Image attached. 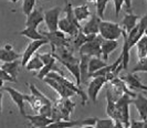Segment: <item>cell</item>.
<instances>
[{
    "mask_svg": "<svg viewBox=\"0 0 147 128\" xmlns=\"http://www.w3.org/2000/svg\"><path fill=\"white\" fill-rule=\"evenodd\" d=\"M38 55H39V58L41 59V61L43 62V64H48L50 61L54 59V56H53L52 52H50V53H42V54H38Z\"/></svg>",
    "mask_w": 147,
    "mask_h": 128,
    "instance_id": "cell-38",
    "label": "cell"
},
{
    "mask_svg": "<svg viewBox=\"0 0 147 128\" xmlns=\"http://www.w3.org/2000/svg\"><path fill=\"white\" fill-rule=\"evenodd\" d=\"M58 29L61 30L62 32H64L67 36H70L71 38H74V37L78 34L79 30H81V29H79L78 27H75L74 24H72L66 18H63V19H61V20L59 19Z\"/></svg>",
    "mask_w": 147,
    "mask_h": 128,
    "instance_id": "cell-19",
    "label": "cell"
},
{
    "mask_svg": "<svg viewBox=\"0 0 147 128\" xmlns=\"http://www.w3.org/2000/svg\"><path fill=\"white\" fill-rule=\"evenodd\" d=\"M105 83H106L105 76H94V77H92V81L88 83V95L92 102L95 103L97 101V95H98L101 88L105 85Z\"/></svg>",
    "mask_w": 147,
    "mask_h": 128,
    "instance_id": "cell-5",
    "label": "cell"
},
{
    "mask_svg": "<svg viewBox=\"0 0 147 128\" xmlns=\"http://www.w3.org/2000/svg\"><path fill=\"white\" fill-rule=\"evenodd\" d=\"M2 113V93L0 92V115Z\"/></svg>",
    "mask_w": 147,
    "mask_h": 128,
    "instance_id": "cell-42",
    "label": "cell"
},
{
    "mask_svg": "<svg viewBox=\"0 0 147 128\" xmlns=\"http://www.w3.org/2000/svg\"><path fill=\"white\" fill-rule=\"evenodd\" d=\"M106 101H107V107H106V114L111 118H114L115 115V101L111 95L110 88L106 90Z\"/></svg>",
    "mask_w": 147,
    "mask_h": 128,
    "instance_id": "cell-32",
    "label": "cell"
},
{
    "mask_svg": "<svg viewBox=\"0 0 147 128\" xmlns=\"http://www.w3.org/2000/svg\"><path fill=\"white\" fill-rule=\"evenodd\" d=\"M140 18V15H134L132 11H131V12H127V13L124 15V18H123V20H122V22H121L119 25H122V29L125 31L126 33H128V32L137 24Z\"/></svg>",
    "mask_w": 147,
    "mask_h": 128,
    "instance_id": "cell-20",
    "label": "cell"
},
{
    "mask_svg": "<svg viewBox=\"0 0 147 128\" xmlns=\"http://www.w3.org/2000/svg\"><path fill=\"white\" fill-rule=\"evenodd\" d=\"M74 126H82V121H69V119H60V121H53L49 124L47 127L49 128H70Z\"/></svg>",
    "mask_w": 147,
    "mask_h": 128,
    "instance_id": "cell-22",
    "label": "cell"
},
{
    "mask_svg": "<svg viewBox=\"0 0 147 128\" xmlns=\"http://www.w3.org/2000/svg\"><path fill=\"white\" fill-rule=\"evenodd\" d=\"M73 13L75 19L79 22H82V21L88 20V18L91 15V11L88 9V5H82V6H78V7L73 8Z\"/></svg>",
    "mask_w": 147,
    "mask_h": 128,
    "instance_id": "cell-24",
    "label": "cell"
},
{
    "mask_svg": "<svg viewBox=\"0 0 147 128\" xmlns=\"http://www.w3.org/2000/svg\"><path fill=\"white\" fill-rule=\"evenodd\" d=\"M55 60L59 61L60 63H62L64 66H65L69 71H70V73L72 74V75L75 77V80H76V85L78 86H80L81 85V77H80V68H79V60L76 61H71V62H69V61H63V60H60L58 58H55Z\"/></svg>",
    "mask_w": 147,
    "mask_h": 128,
    "instance_id": "cell-18",
    "label": "cell"
},
{
    "mask_svg": "<svg viewBox=\"0 0 147 128\" xmlns=\"http://www.w3.org/2000/svg\"><path fill=\"white\" fill-rule=\"evenodd\" d=\"M61 11H62L61 8L54 7L43 13V21L47 24L49 31H54L58 29V22H59V17Z\"/></svg>",
    "mask_w": 147,
    "mask_h": 128,
    "instance_id": "cell-6",
    "label": "cell"
},
{
    "mask_svg": "<svg viewBox=\"0 0 147 128\" xmlns=\"http://www.w3.org/2000/svg\"><path fill=\"white\" fill-rule=\"evenodd\" d=\"M64 1H65V0H64Z\"/></svg>",
    "mask_w": 147,
    "mask_h": 128,
    "instance_id": "cell-46",
    "label": "cell"
},
{
    "mask_svg": "<svg viewBox=\"0 0 147 128\" xmlns=\"http://www.w3.org/2000/svg\"><path fill=\"white\" fill-rule=\"evenodd\" d=\"M94 127H96V128H112V127H114V121H113V118L102 119V118H97V117H96Z\"/></svg>",
    "mask_w": 147,
    "mask_h": 128,
    "instance_id": "cell-33",
    "label": "cell"
},
{
    "mask_svg": "<svg viewBox=\"0 0 147 128\" xmlns=\"http://www.w3.org/2000/svg\"><path fill=\"white\" fill-rule=\"evenodd\" d=\"M41 33L48 39L49 43L52 46V51H55L57 48L61 49V48H69L70 46L66 34L59 29L54 31H49V32H41Z\"/></svg>",
    "mask_w": 147,
    "mask_h": 128,
    "instance_id": "cell-2",
    "label": "cell"
},
{
    "mask_svg": "<svg viewBox=\"0 0 147 128\" xmlns=\"http://www.w3.org/2000/svg\"><path fill=\"white\" fill-rule=\"evenodd\" d=\"M91 19L81 25V30L85 34H97L98 33V23L102 20L100 17L95 15H91Z\"/></svg>",
    "mask_w": 147,
    "mask_h": 128,
    "instance_id": "cell-13",
    "label": "cell"
},
{
    "mask_svg": "<svg viewBox=\"0 0 147 128\" xmlns=\"http://www.w3.org/2000/svg\"><path fill=\"white\" fill-rule=\"evenodd\" d=\"M42 66H43V62L41 61V59L39 58V55L37 53H34L28 60L24 68H27L28 71H39Z\"/></svg>",
    "mask_w": 147,
    "mask_h": 128,
    "instance_id": "cell-28",
    "label": "cell"
},
{
    "mask_svg": "<svg viewBox=\"0 0 147 128\" xmlns=\"http://www.w3.org/2000/svg\"><path fill=\"white\" fill-rule=\"evenodd\" d=\"M28 121H30V125L33 126L36 128H43L47 127L49 124H51L53 119L51 117H48V116H44V115H34V116H30V115H26L24 116Z\"/></svg>",
    "mask_w": 147,
    "mask_h": 128,
    "instance_id": "cell-15",
    "label": "cell"
},
{
    "mask_svg": "<svg viewBox=\"0 0 147 128\" xmlns=\"http://www.w3.org/2000/svg\"><path fill=\"white\" fill-rule=\"evenodd\" d=\"M43 81H44V83L48 84L50 87H52L53 90H55L61 97L67 98V97H72V96L75 95V93H74L73 90H69L66 86H64L62 83H60V82H58L57 80L52 78V77L45 76V77L43 78Z\"/></svg>",
    "mask_w": 147,
    "mask_h": 128,
    "instance_id": "cell-8",
    "label": "cell"
},
{
    "mask_svg": "<svg viewBox=\"0 0 147 128\" xmlns=\"http://www.w3.org/2000/svg\"><path fill=\"white\" fill-rule=\"evenodd\" d=\"M103 38L101 36H96L95 38L92 40H88V42H85L84 44L80 46V49L78 50L80 54H85L91 56H98L101 58V42Z\"/></svg>",
    "mask_w": 147,
    "mask_h": 128,
    "instance_id": "cell-3",
    "label": "cell"
},
{
    "mask_svg": "<svg viewBox=\"0 0 147 128\" xmlns=\"http://www.w3.org/2000/svg\"><path fill=\"white\" fill-rule=\"evenodd\" d=\"M137 46V53H138V58H146L147 56V37L146 34H144L142 38L136 42Z\"/></svg>",
    "mask_w": 147,
    "mask_h": 128,
    "instance_id": "cell-30",
    "label": "cell"
},
{
    "mask_svg": "<svg viewBox=\"0 0 147 128\" xmlns=\"http://www.w3.org/2000/svg\"><path fill=\"white\" fill-rule=\"evenodd\" d=\"M125 84L127 85V87L128 88H131L133 90H147V86L146 85H144L143 82L140 81V78L138 76L135 75V73H128L127 75L125 76H122L121 77Z\"/></svg>",
    "mask_w": 147,
    "mask_h": 128,
    "instance_id": "cell-9",
    "label": "cell"
},
{
    "mask_svg": "<svg viewBox=\"0 0 147 128\" xmlns=\"http://www.w3.org/2000/svg\"><path fill=\"white\" fill-rule=\"evenodd\" d=\"M0 78L5 80L6 82H15V83H17V81H16V80H13L11 76L8 74L7 72H5V71H3L1 68H0Z\"/></svg>",
    "mask_w": 147,
    "mask_h": 128,
    "instance_id": "cell-40",
    "label": "cell"
},
{
    "mask_svg": "<svg viewBox=\"0 0 147 128\" xmlns=\"http://www.w3.org/2000/svg\"><path fill=\"white\" fill-rule=\"evenodd\" d=\"M134 104L137 112L140 114V117L142 121H147V98L142 93L136 94V96L132 99V103Z\"/></svg>",
    "mask_w": 147,
    "mask_h": 128,
    "instance_id": "cell-10",
    "label": "cell"
},
{
    "mask_svg": "<svg viewBox=\"0 0 147 128\" xmlns=\"http://www.w3.org/2000/svg\"><path fill=\"white\" fill-rule=\"evenodd\" d=\"M124 5H126V11L131 12L132 11V0H124Z\"/></svg>",
    "mask_w": 147,
    "mask_h": 128,
    "instance_id": "cell-41",
    "label": "cell"
},
{
    "mask_svg": "<svg viewBox=\"0 0 147 128\" xmlns=\"http://www.w3.org/2000/svg\"><path fill=\"white\" fill-rule=\"evenodd\" d=\"M114 1V7H115V15L118 17L119 12H121V9L124 5V0H113Z\"/></svg>",
    "mask_w": 147,
    "mask_h": 128,
    "instance_id": "cell-39",
    "label": "cell"
},
{
    "mask_svg": "<svg viewBox=\"0 0 147 128\" xmlns=\"http://www.w3.org/2000/svg\"><path fill=\"white\" fill-rule=\"evenodd\" d=\"M50 72H57V73H59L61 75H64V73L57 66V60H55V58L53 60L50 61L48 64H43V66L38 71L37 77L39 80H43L44 77L48 75V73H50Z\"/></svg>",
    "mask_w": 147,
    "mask_h": 128,
    "instance_id": "cell-16",
    "label": "cell"
},
{
    "mask_svg": "<svg viewBox=\"0 0 147 128\" xmlns=\"http://www.w3.org/2000/svg\"><path fill=\"white\" fill-rule=\"evenodd\" d=\"M47 43H49L48 39H43V40H32V42H30L29 44L27 45L24 52L22 54V60H21L22 66H26V64H27V62H28V60H29L30 58L34 53H37V51L42 45L47 44Z\"/></svg>",
    "mask_w": 147,
    "mask_h": 128,
    "instance_id": "cell-7",
    "label": "cell"
},
{
    "mask_svg": "<svg viewBox=\"0 0 147 128\" xmlns=\"http://www.w3.org/2000/svg\"><path fill=\"white\" fill-rule=\"evenodd\" d=\"M131 124H129V127L131 128H145L147 126V121H136V119H133L129 118Z\"/></svg>",
    "mask_w": 147,
    "mask_h": 128,
    "instance_id": "cell-37",
    "label": "cell"
},
{
    "mask_svg": "<svg viewBox=\"0 0 147 128\" xmlns=\"http://www.w3.org/2000/svg\"><path fill=\"white\" fill-rule=\"evenodd\" d=\"M133 73H137V72H143L146 73L147 72V58H142L140 59L137 65L133 68Z\"/></svg>",
    "mask_w": 147,
    "mask_h": 128,
    "instance_id": "cell-35",
    "label": "cell"
},
{
    "mask_svg": "<svg viewBox=\"0 0 147 128\" xmlns=\"http://www.w3.org/2000/svg\"><path fill=\"white\" fill-rule=\"evenodd\" d=\"M36 6V0H23L22 2V11L26 15H28L33 10Z\"/></svg>",
    "mask_w": 147,
    "mask_h": 128,
    "instance_id": "cell-36",
    "label": "cell"
},
{
    "mask_svg": "<svg viewBox=\"0 0 147 128\" xmlns=\"http://www.w3.org/2000/svg\"><path fill=\"white\" fill-rule=\"evenodd\" d=\"M20 58V54L13 50L11 44H5L0 48V61L2 62H9V61L18 60Z\"/></svg>",
    "mask_w": 147,
    "mask_h": 128,
    "instance_id": "cell-17",
    "label": "cell"
},
{
    "mask_svg": "<svg viewBox=\"0 0 147 128\" xmlns=\"http://www.w3.org/2000/svg\"><path fill=\"white\" fill-rule=\"evenodd\" d=\"M88 1H95V0H88Z\"/></svg>",
    "mask_w": 147,
    "mask_h": 128,
    "instance_id": "cell-45",
    "label": "cell"
},
{
    "mask_svg": "<svg viewBox=\"0 0 147 128\" xmlns=\"http://www.w3.org/2000/svg\"><path fill=\"white\" fill-rule=\"evenodd\" d=\"M27 86L29 87L30 92H31V94L34 96V97L37 98L38 101H40L42 104H49V103H51V101L49 99V98L47 97L44 94H42L40 90H38L37 87L33 85V84H28L27 83Z\"/></svg>",
    "mask_w": 147,
    "mask_h": 128,
    "instance_id": "cell-31",
    "label": "cell"
},
{
    "mask_svg": "<svg viewBox=\"0 0 147 128\" xmlns=\"http://www.w3.org/2000/svg\"><path fill=\"white\" fill-rule=\"evenodd\" d=\"M97 34H85V33L82 32V30H79L78 34L74 37L75 38V40H74V49L79 50L82 44L88 42V40H92L93 38H95Z\"/></svg>",
    "mask_w": 147,
    "mask_h": 128,
    "instance_id": "cell-29",
    "label": "cell"
},
{
    "mask_svg": "<svg viewBox=\"0 0 147 128\" xmlns=\"http://www.w3.org/2000/svg\"><path fill=\"white\" fill-rule=\"evenodd\" d=\"M110 0H95L96 2V13L97 17H100L101 19L104 18V11L106 9V6L109 3Z\"/></svg>",
    "mask_w": 147,
    "mask_h": 128,
    "instance_id": "cell-34",
    "label": "cell"
},
{
    "mask_svg": "<svg viewBox=\"0 0 147 128\" xmlns=\"http://www.w3.org/2000/svg\"><path fill=\"white\" fill-rule=\"evenodd\" d=\"M118 48L117 40H106L103 39L101 42V58L105 62L109 60V55L112 52H114Z\"/></svg>",
    "mask_w": 147,
    "mask_h": 128,
    "instance_id": "cell-12",
    "label": "cell"
},
{
    "mask_svg": "<svg viewBox=\"0 0 147 128\" xmlns=\"http://www.w3.org/2000/svg\"><path fill=\"white\" fill-rule=\"evenodd\" d=\"M122 37L124 38V44H123V50H122V53H121V56H122V66H123V70H127L128 68V64H129V59H131V49L128 48V44H127V39H126V32L123 30V33H122Z\"/></svg>",
    "mask_w": 147,
    "mask_h": 128,
    "instance_id": "cell-23",
    "label": "cell"
},
{
    "mask_svg": "<svg viewBox=\"0 0 147 128\" xmlns=\"http://www.w3.org/2000/svg\"><path fill=\"white\" fill-rule=\"evenodd\" d=\"M19 34L30 39V40H43V39H47L41 32H39L37 30V28H32V27H26V29L20 31Z\"/></svg>",
    "mask_w": 147,
    "mask_h": 128,
    "instance_id": "cell-25",
    "label": "cell"
},
{
    "mask_svg": "<svg viewBox=\"0 0 147 128\" xmlns=\"http://www.w3.org/2000/svg\"><path fill=\"white\" fill-rule=\"evenodd\" d=\"M8 1H11V2H13V3H16V2H18L19 0H8Z\"/></svg>",
    "mask_w": 147,
    "mask_h": 128,
    "instance_id": "cell-44",
    "label": "cell"
},
{
    "mask_svg": "<svg viewBox=\"0 0 147 128\" xmlns=\"http://www.w3.org/2000/svg\"><path fill=\"white\" fill-rule=\"evenodd\" d=\"M43 21V12L42 8H37L30 12L27 15V21H26V27H32V28H38V25Z\"/></svg>",
    "mask_w": 147,
    "mask_h": 128,
    "instance_id": "cell-14",
    "label": "cell"
},
{
    "mask_svg": "<svg viewBox=\"0 0 147 128\" xmlns=\"http://www.w3.org/2000/svg\"><path fill=\"white\" fill-rule=\"evenodd\" d=\"M81 59L79 60V68H80V77H81V83L88 80V65L90 56L85 54H80Z\"/></svg>",
    "mask_w": 147,
    "mask_h": 128,
    "instance_id": "cell-27",
    "label": "cell"
},
{
    "mask_svg": "<svg viewBox=\"0 0 147 128\" xmlns=\"http://www.w3.org/2000/svg\"><path fill=\"white\" fill-rule=\"evenodd\" d=\"M106 64H107V63H106L103 59H101V58H98V56H91L90 60H88V74L93 73V72H95L97 70L102 68L103 66H105Z\"/></svg>",
    "mask_w": 147,
    "mask_h": 128,
    "instance_id": "cell-26",
    "label": "cell"
},
{
    "mask_svg": "<svg viewBox=\"0 0 147 128\" xmlns=\"http://www.w3.org/2000/svg\"><path fill=\"white\" fill-rule=\"evenodd\" d=\"M98 33L106 40H118L122 37L123 29L118 23L101 20L98 23Z\"/></svg>",
    "mask_w": 147,
    "mask_h": 128,
    "instance_id": "cell-1",
    "label": "cell"
},
{
    "mask_svg": "<svg viewBox=\"0 0 147 128\" xmlns=\"http://www.w3.org/2000/svg\"><path fill=\"white\" fill-rule=\"evenodd\" d=\"M5 82H6L5 80H2V78H0V90L2 88V86H3V84H5Z\"/></svg>",
    "mask_w": 147,
    "mask_h": 128,
    "instance_id": "cell-43",
    "label": "cell"
},
{
    "mask_svg": "<svg viewBox=\"0 0 147 128\" xmlns=\"http://www.w3.org/2000/svg\"><path fill=\"white\" fill-rule=\"evenodd\" d=\"M0 68H2L5 72H7L9 75L11 76L13 80L17 81V75L19 73V62L17 60L9 61V62H3Z\"/></svg>",
    "mask_w": 147,
    "mask_h": 128,
    "instance_id": "cell-21",
    "label": "cell"
},
{
    "mask_svg": "<svg viewBox=\"0 0 147 128\" xmlns=\"http://www.w3.org/2000/svg\"><path fill=\"white\" fill-rule=\"evenodd\" d=\"M5 90L9 93L12 102L18 106V109H19L20 114L24 117L26 116V111H24V94H22L21 92L15 90L12 87H6Z\"/></svg>",
    "mask_w": 147,
    "mask_h": 128,
    "instance_id": "cell-11",
    "label": "cell"
},
{
    "mask_svg": "<svg viewBox=\"0 0 147 128\" xmlns=\"http://www.w3.org/2000/svg\"><path fill=\"white\" fill-rule=\"evenodd\" d=\"M47 76H48V77H52V78H54V80H57L58 82H60V83L63 84L64 86H66L69 90H73L76 95L81 96L82 104H83V105L86 103V99H88V97H86L85 93H84L83 90H81V88H80L78 85H75L73 82H71V81H69L67 78H65V77H64V75H61V74L57 73V72H50V73H48V75H47Z\"/></svg>",
    "mask_w": 147,
    "mask_h": 128,
    "instance_id": "cell-4",
    "label": "cell"
}]
</instances>
